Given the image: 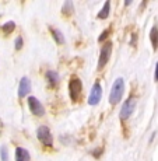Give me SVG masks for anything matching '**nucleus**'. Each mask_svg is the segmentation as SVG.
I'll return each mask as SVG.
<instances>
[{"label": "nucleus", "mask_w": 158, "mask_h": 161, "mask_svg": "<svg viewBox=\"0 0 158 161\" xmlns=\"http://www.w3.org/2000/svg\"><path fill=\"white\" fill-rule=\"evenodd\" d=\"M15 161H31L30 151L24 147H17L15 148Z\"/></svg>", "instance_id": "9"}, {"label": "nucleus", "mask_w": 158, "mask_h": 161, "mask_svg": "<svg viewBox=\"0 0 158 161\" xmlns=\"http://www.w3.org/2000/svg\"><path fill=\"white\" fill-rule=\"evenodd\" d=\"M31 91V81L28 77H23L20 80V84H18V97L23 98L25 95H28V92Z\"/></svg>", "instance_id": "8"}, {"label": "nucleus", "mask_w": 158, "mask_h": 161, "mask_svg": "<svg viewBox=\"0 0 158 161\" xmlns=\"http://www.w3.org/2000/svg\"><path fill=\"white\" fill-rule=\"evenodd\" d=\"M109 11H111V2L106 0V2L104 3V7L100 10V13H98L97 17L100 18V20H105V18L109 17Z\"/></svg>", "instance_id": "11"}, {"label": "nucleus", "mask_w": 158, "mask_h": 161, "mask_svg": "<svg viewBox=\"0 0 158 161\" xmlns=\"http://www.w3.org/2000/svg\"><path fill=\"white\" fill-rule=\"evenodd\" d=\"M46 79H48V81L51 83V86H56L59 83V74L55 72V70H48L46 72Z\"/></svg>", "instance_id": "13"}, {"label": "nucleus", "mask_w": 158, "mask_h": 161, "mask_svg": "<svg viewBox=\"0 0 158 161\" xmlns=\"http://www.w3.org/2000/svg\"><path fill=\"white\" fill-rule=\"evenodd\" d=\"M136 105H137V103H136V98H133V97L128 98V100L123 103L122 109H120V114H119L120 120H128L129 118L133 115V112H134Z\"/></svg>", "instance_id": "4"}, {"label": "nucleus", "mask_w": 158, "mask_h": 161, "mask_svg": "<svg viewBox=\"0 0 158 161\" xmlns=\"http://www.w3.org/2000/svg\"><path fill=\"white\" fill-rule=\"evenodd\" d=\"M109 32H111V30L108 28V30H105V31H102V34L100 36H98V42H104L105 39L108 38V35H109Z\"/></svg>", "instance_id": "18"}, {"label": "nucleus", "mask_w": 158, "mask_h": 161, "mask_svg": "<svg viewBox=\"0 0 158 161\" xmlns=\"http://www.w3.org/2000/svg\"><path fill=\"white\" fill-rule=\"evenodd\" d=\"M102 97V87H101V83H94L92 86L91 91H90V97H88V104L90 105H97L101 101Z\"/></svg>", "instance_id": "7"}, {"label": "nucleus", "mask_w": 158, "mask_h": 161, "mask_svg": "<svg viewBox=\"0 0 158 161\" xmlns=\"http://www.w3.org/2000/svg\"><path fill=\"white\" fill-rule=\"evenodd\" d=\"M112 48H113V44L111 41H106L101 48V52H100V59H98V66L97 69L101 70L106 66V63L109 62L111 59V55H112Z\"/></svg>", "instance_id": "2"}, {"label": "nucleus", "mask_w": 158, "mask_h": 161, "mask_svg": "<svg viewBox=\"0 0 158 161\" xmlns=\"http://www.w3.org/2000/svg\"><path fill=\"white\" fill-rule=\"evenodd\" d=\"M0 156H2V161H8V151L6 146H2L0 148Z\"/></svg>", "instance_id": "16"}, {"label": "nucleus", "mask_w": 158, "mask_h": 161, "mask_svg": "<svg viewBox=\"0 0 158 161\" xmlns=\"http://www.w3.org/2000/svg\"><path fill=\"white\" fill-rule=\"evenodd\" d=\"M123 92H125V80L122 77H117V79L113 81L112 88H111L109 92V103L112 105H116L122 100Z\"/></svg>", "instance_id": "1"}, {"label": "nucleus", "mask_w": 158, "mask_h": 161, "mask_svg": "<svg viewBox=\"0 0 158 161\" xmlns=\"http://www.w3.org/2000/svg\"><path fill=\"white\" fill-rule=\"evenodd\" d=\"M14 45H15V49H17V51H20V49L23 48V45H24L23 36H17V38H15V41H14Z\"/></svg>", "instance_id": "17"}, {"label": "nucleus", "mask_w": 158, "mask_h": 161, "mask_svg": "<svg viewBox=\"0 0 158 161\" xmlns=\"http://www.w3.org/2000/svg\"><path fill=\"white\" fill-rule=\"evenodd\" d=\"M14 30H15V23H14V21H7L6 24H3V25H2V31L6 34V35L11 34Z\"/></svg>", "instance_id": "15"}, {"label": "nucleus", "mask_w": 158, "mask_h": 161, "mask_svg": "<svg viewBox=\"0 0 158 161\" xmlns=\"http://www.w3.org/2000/svg\"><path fill=\"white\" fill-rule=\"evenodd\" d=\"M154 80H155V83L158 81V62L155 64V72H154Z\"/></svg>", "instance_id": "19"}, {"label": "nucleus", "mask_w": 158, "mask_h": 161, "mask_svg": "<svg viewBox=\"0 0 158 161\" xmlns=\"http://www.w3.org/2000/svg\"><path fill=\"white\" fill-rule=\"evenodd\" d=\"M74 11L73 8V2L72 0H67V2L63 3V7H62V13H63L64 15H72Z\"/></svg>", "instance_id": "14"}, {"label": "nucleus", "mask_w": 158, "mask_h": 161, "mask_svg": "<svg viewBox=\"0 0 158 161\" xmlns=\"http://www.w3.org/2000/svg\"><path fill=\"white\" fill-rule=\"evenodd\" d=\"M28 107H30V111L32 112V115H35V116L45 115V107L41 104V101L36 97H32V95L28 97Z\"/></svg>", "instance_id": "6"}, {"label": "nucleus", "mask_w": 158, "mask_h": 161, "mask_svg": "<svg viewBox=\"0 0 158 161\" xmlns=\"http://www.w3.org/2000/svg\"><path fill=\"white\" fill-rule=\"evenodd\" d=\"M36 137H38V140L41 142L43 146H46V147L53 146V136H52L48 126H45V125L39 126V128L36 129Z\"/></svg>", "instance_id": "3"}, {"label": "nucleus", "mask_w": 158, "mask_h": 161, "mask_svg": "<svg viewBox=\"0 0 158 161\" xmlns=\"http://www.w3.org/2000/svg\"><path fill=\"white\" fill-rule=\"evenodd\" d=\"M49 30H51L52 36H53V39L56 41V44H59V45H63V44H64V36H63V34H62L57 28H53V27H51Z\"/></svg>", "instance_id": "12"}, {"label": "nucleus", "mask_w": 158, "mask_h": 161, "mask_svg": "<svg viewBox=\"0 0 158 161\" xmlns=\"http://www.w3.org/2000/svg\"><path fill=\"white\" fill-rule=\"evenodd\" d=\"M83 90V83L81 80L77 76H73L69 81V95L72 98V101H77L80 98V94H81Z\"/></svg>", "instance_id": "5"}, {"label": "nucleus", "mask_w": 158, "mask_h": 161, "mask_svg": "<svg viewBox=\"0 0 158 161\" xmlns=\"http://www.w3.org/2000/svg\"><path fill=\"white\" fill-rule=\"evenodd\" d=\"M150 41H151V45H153V49L157 51L158 49V27L154 25L150 31Z\"/></svg>", "instance_id": "10"}]
</instances>
